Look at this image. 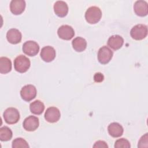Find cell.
Returning <instances> with one entry per match:
<instances>
[{
	"label": "cell",
	"instance_id": "2e32d148",
	"mask_svg": "<svg viewBox=\"0 0 148 148\" xmlns=\"http://www.w3.org/2000/svg\"><path fill=\"white\" fill-rule=\"evenodd\" d=\"M108 45L111 49L117 50L120 49L123 45L124 39L119 35H114L109 37L108 40Z\"/></svg>",
	"mask_w": 148,
	"mask_h": 148
},
{
	"label": "cell",
	"instance_id": "44dd1931",
	"mask_svg": "<svg viewBox=\"0 0 148 148\" xmlns=\"http://www.w3.org/2000/svg\"><path fill=\"white\" fill-rule=\"evenodd\" d=\"M13 136L12 130L8 127L4 126L0 128V140L1 141L10 140Z\"/></svg>",
	"mask_w": 148,
	"mask_h": 148
},
{
	"label": "cell",
	"instance_id": "7c38bea8",
	"mask_svg": "<svg viewBox=\"0 0 148 148\" xmlns=\"http://www.w3.org/2000/svg\"><path fill=\"white\" fill-rule=\"evenodd\" d=\"M135 13L140 17H145L148 13V5L145 1H136L134 5Z\"/></svg>",
	"mask_w": 148,
	"mask_h": 148
},
{
	"label": "cell",
	"instance_id": "e0dca14e",
	"mask_svg": "<svg viewBox=\"0 0 148 148\" xmlns=\"http://www.w3.org/2000/svg\"><path fill=\"white\" fill-rule=\"evenodd\" d=\"M109 134L113 138H118L121 136L124 132L123 127L119 123L113 122L110 123L108 127Z\"/></svg>",
	"mask_w": 148,
	"mask_h": 148
},
{
	"label": "cell",
	"instance_id": "ffe728a7",
	"mask_svg": "<svg viewBox=\"0 0 148 148\" xmlns=\"http://www.w3.org/2000/svg\"><path fill=\"white\" fill-rule=\"evenodd\" d=\"M12 70V62L9 58L6 57L0 58V73L6 74Z\"/></svg>",
	"mask_w": 148,
	"mask_h": 148
},
{
	"label": "cell",
	"instance_id": "484cf974",
	"mask_svg": "<svg viewBox=\"0 0 148 148\" xmlns=\"http://www.w3.org/2000/svg\"><path fill=\"white\" fill-rule=\"evenodd\" d=\"M104 80V76L101 72H97L94 75V80L97 83L102 82Z\"/></svg>",
	"mask_w": 148,
	"mask_h": 148
},
{
	"label": "cell",
	"instance_id": "d4e9b609",
	"mask_svg": "<svg viewBox=\"0 0 148 148\" xmlns=\"http://www.w3.org/2000/svg\"><path fill=\"white\" fill-rule=\"evenodd\" d=\"M93 147L94 148H102V147H103V148L107 147L108 148V146L105 141L98 140L94 143Z\"/></svg>",
	"mask_w": 148,
	"mask_h": 148
},
{
	"label": "cell",
	"instance_id": "7a4b0ae2",
	"mask_svg": "<svg viewBox=\"0 0 148 148\" xmlns=\"http://www.w3.org/2000/svg\"><path fill=\"white\" fill-rule=\"evenodd\" d=\"M31 65L30 60L24 55L17 56L14 60V69L19 73H24L28 71Z\"/></svg>",
	"mask_w": 148,
	"mask_h": 148
},
{
	"label": "cell",
	"instance_id": "cb8c5ba5",
	"mask_svg": "<svg viewBox=\"0 0 148 148\" xmlns=\"http://www.w3.org/2000/svg\"><path fill=\"white\" fill-rule=\"evenodd\" d=\"M147 133H146L144 135H143L140 138V140L138 142V147H147V143H148V136H147Z\"/></svg>",
	"mask_w": 148,
	"mask_h": 148
},
{
	"label": "cell",
	"instance_id": "5b68a950",
	"mask_svg": "<svg viewBox=\"0 0 148 148\" xmlns=\"http://www.w3.org/2000/svg\"><path fill=\"white\" fill-rule=\"evenodd\" d=\"M21 98L27 102H29L36 96V89L32 84H27L23 86L20 91Z\"/></svg>",
	"mask_w": 148,
	"mask_h": 148
},
{
	"label": "cell",
	"instance_id": "7402d4cb",
	"mask_svg": "<svg viewBox=\"0 0 148 148\" xmlns=\"http://www.w3.org/2000/svg\"><path fill=\"white\" fill-rule=\"evenodd\" d=\"M29 145L27 142L22 138H17L12 142L13 148H28Z\"/></svg>",
	"mask_w": 148,
	"mask_h": 148
},
{
	"label": "cell",
	"instance_id": "277c9868",
	"mask_svg": "<svg viewBox=\"0 0 148 148\" xmlns=\"http://www.w3.org/2000/svg\"><path fill=\"white\" fill-rule=\"evenodd\" d=\"M3 117L7 124H14L17 123L20 120V113L17 109L9 108L4 111Z\"/></svg>",
	"mask_w": 148,
	"mask_h": 148
},
{
	"label": "cell",
	"instance_id": "ac0fdd59",
	"mask_svg": "<svg viewBox=\"0 0 148 148\" xmlns=\"http://www.w3.org/2000/svg\"><path fill=\"white\" fill-rule=\"evenodd\" d=\"M73 49L77 52L83 51L87 47V42L82 37H76L72 41Z\"/></svg>",
	"mask_w": 148,
	"mask_h": 148
},
{
	"label": "cell",
	"instance_id": "9c48e42d",
	"mask_svg": "<svg viewBox=\"0 0 148 148\" xmlns=\"http://www.w3.org/2000/svg\"><path fill=\"white\" fill-rule=\"evenodd\" d=\"M58 36L64 40H71L75 35V31L73 28L68 25H63L60 27L57 30Z\"/></svg>",
	"mask_w": 148,
	"mask_h": 148
},
{
	"label": "cell",
	"instance_id": "8fae6325",
	"mask_svg": "<svg viewBox=\"0 0 148 148\" xmlns=\"http://www.w3.org/2000/svg\"><path fill=\"white\" fill-rule=\"evenodd\" d=\"M40 56L42 60L46 62H49L54 60L56 56V50L51 46H45L42 49Z\"/></svg>",
	"mask_w": 148,
	"mask_h": 148
},
{
	"label": "cell",
	"instance_id": "9a60e30c",
	"mask_svg": "<svg viewBox=\"0 0 148 148\" xmlns=\"http://www.w3.org/2000/svg\"><path fill=\"white\" fill-rule=\"evenodd\" d=\"M8 41L13 45L20 43L22 39V35L20 31L16 28H12L8 30L6 34Z\"/></svg>",
	"mask_w": 148,
	"mask_h": 148
},
{
	"label": "cell",
	"instance_id": "ba28073f",
	"mask_svg": "<svg viewBox=\"0 0 148 148\" xmlns=\"http://www.w3.org/2000/svg\"><path fill=\"white\" fill-rule=\"evenodd\" d=\"M61 117L59 109L54 106L48 108L45 113V119L49 123H54L57 122Z\"/></svg>",
	"mask_w": 148,
	"mask_h": 148
},
{
	"label": "cell",
	"instance_id": "4fadbf2b",
	"mask_svg": "<svg viewBox=\"0 0 148 148\" xmlns=\"http://www.w3.org/2000/svg\"><path fill=\"white\" fill-rule=\"evenodd\" d=\"M54 12L55 14L60 17H64L68 13V6L67 3L62 1H57L54 4Z\"/></svg>",
	"mask_w": 148,
	"mask_h": 148
},
{
	"label": "cell",
	"instance_id": "30bf717a",
	"mask_svg": "<svg viewBox=\"0 0 148 148\" xmlns=\"http://www.w3.org/2000/svg\"><path fill=\"white\" fill-rule=\"evenodd\" d=\"M39 119L34 116H29L25 118L23 121V126L27 131H34L39 127Z\"/></svg>",
	"mask_w": 148,
	"mask_h": 148
},
{
	"label": "cell",
	"instance_id": "8992f818",
	"mask_svg": "<svg viewBox=\"0 0 148 148\" xmlns=\"http://www.w3.org/2000/svg\"><path fill=\"white\" fill-rule=\"evenodd\" d=\"M113 51L108 47L103 46L101 47L98 52V60L101 64H108L112 58Z\"/></svg>",
	"mask_w": 148,
	"mask_h": 148
},
{
	"label": "cell",
	"instance_id": "603a6c76",
	"mask_svg": "<svg viewBox=\"0 0 148 148\" xmlns=\"http://www.w3.org/2000/svg\"><path fill=\"white\" fill-rule=\"evenodd\" d=\"M114 147L115 148H130L131 145L127 139L125 138H120L115 142Z\"/></svg>",
	"mask_w": 148,
	"mask_h": 148
},
{
	"label": "cell",
	"instance_id": "3957f363",
	"mask_svg": "<svg viewBox=\"0 0 148 148\" xmlns=\"http://www.w3.org/2000/svg\"><path fill=\"white\" fill-rule=\"evenodd\" d=\"M130 35L132 38L135 40H142L147 35V27L145 24H137L132 28Z\"/></svg>",
	"mask_w": 148,
	"mask_h": 148
},
{
	"label": "cell",
	"instance_id": "d6986e66",
	"mask_svg": "<svg viewBox=\"0 0 148 148\" xmlns=\"http://www.w3.org/2000/svg\"><path fill=\"white\" fill-rule=\"evenodd\" d=\"M29 109L31 112L33 114L40 115L45 110V105L42 101L36 100L30 103Z\"/></svg>",
	"mask_w": 148,
	"mask_h": 148
},
{
	"label": "cell",
	"instance_id": "52a82bcc",
	"mask_svg": "<svg viewBox=\"0 0 148 148\" xmlns=\"http://www.w3.org/2000/svg\"><path fill=\"white\" fill-rule=\"evenodd\" d=\"M23 51L29 56H36L39 51V46L35 41L28 40L23 45Z\"/></svg>",
	"mask_w": 148,
	"mask_h": 148
},
{
	"label": "cell",
	"instance_id": "5bb4252c",
	"mask_svg": "<svg viewBox=\"0 0 148 148\" xmlns=\"http://www.w3.org/2000/svg\"><path fill=\"white\" fill-rule=\"evenodd\" d=\"M25 5L24 0H12L10 3V10L13 14L19 15L24 11Z\"/></svg>",
	"mask_w": 148,
	"mask_h": 148
},
{
	"label": "cell",
	"instance_id": "6da1fadb",
	"mask_svg": "<svg viewBox=\"0 0 148 148\" xmlns=\"http://www.w3.org/2000/svg\"><path fill=\"white\" fill-rule=\"evenodd\" d=\"M102 17V12L97 6H91L85 13V18L89 24H94L99 21Z\"/></svg>",
	"mask_w": 148,
	"mask_h": 148
}]
</instances>
